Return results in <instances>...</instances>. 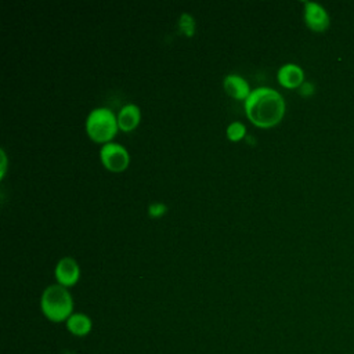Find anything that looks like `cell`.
<instances>
[{"mask_svg":"<svg viewBox=\"0 0 354 354\" xmlns=\"http://www.w3.org/2000/svg\"><path fill=\"white\" fill-rule=\"evenodd\" d=\"M249 120L259 127H271L281 122L285 113V100L271 87H257L243 101Z\"/></svg>","mask_w":354,"mask_h":354,"instance_id":"cell-1","label":"cell"},{"mask_svg":"<svg viewBox=\"0 0 354 354\" xmlns=\"http://www.w3.org/2000/svg\"><path fill=\"white\" fill-rule=\"evenodd\" d=\"M40 308L46 318L53 322H66L73 314V299L68 288L53 283L48 285L40 297Z\"/></svg>","mask_w":354,"mask_h":354,"instance_id":"cell-2","label":"cell"},{"mask_svg":"<svg viewBox=\"0 0 354 354\" xmlns=\"http://www.w3.org/2000/svg\"><path fill=\"white\" fill-rule=\"evenodd\" d=\"M118 116L105 106L94 108L86 118V131L97 142H109L118 131Z\"/></svg>","mask_w":354,"mask_h":354,"instance_id":"cell-3","label":"cell"},{"mask_svg":"<svg viewBox=\"0 0 354 354\" xmlns=\"http://www.w3.org/2000/svg\"><path fill=\"white\" fill-rule=\"evenodd\" d=\"M100 159L102 165L111 171L124 170L129 165L130 156L127 149L119 142H105L100 148Z\"/></svg>","mask_w":354,"mask_h":354,"instance_id":"cell-4","label":"cell"},{"mask_svg":"<svg viewBox=\"0 0 354 354\" xmlns=\"http://www.w3.org/2000/svg\"><path fill=\"white\" fill-rule=\"evenodd\" d=\"M55 279L59 285L68 288L75 285L79 281L80 277V267L77 264V261L71 257V256H64L58 260L55 270Z\"/></svg>","mask_w":354,"mask_h":354,"instance_id":"cell-5","label":"cell"},{"mask_svg":"<svg viewBox=\"0 0 354 354\" xmlns=\"http://www.w3.org/2000/svg\"><path fill=\"white\" fill-rule=\"evenodd\" d=\"M304 21L314 32H324L329 26V15L326 10L314 1L304 3Z\"/></svg>","mask_w":354,"mask_h":354,"instance_id":"cell-6","label":"cell"},{"mask_svg":"<svg viewBox=\"0 0 354 354\" xmlns=\"http://www.w3.org/2000/svg\"><path fill=\"white\" fill-rule=\"evenodd\" d=\"M277 77L279 84L286 88H297L304 83L303 69L293 62H288L279 66L277 72Z\"/></svg>","mask_w":354,"mask_h":354,"instance_id":"cell-7","label":"cell"},{"mask_svg":"<svg viewBox=\"0 0 354 354\" xmlns=\"http://www.w3.org/2000/svg\"><path fill=\"white\" fill-rule=\"evenodd\" d=\"M223 87L224 90L235 100H246L248 95L250 94V87L249 83L238 73H228L223 79Z\"/></svg>","mask_w":354,"mask_h":354,"instance_id":"cell-8","label":"cell"},{"mask_svg":"<svg viewBox=\"0 0 354 354\" xmlns=\"http://www.w3.org/2000/svg\"><path fill=\"white\" fill-rule=\"evenodd\" d=\"M141 119V111L138 105L129 102L123 105L118 113V126L123 131H130L133 130Z\"/></svg>","mask_w":354,"mask_h":354,"instance_id":"cell-9","label":"cell"},{"mask_svg":"<svg viewBox=\"0 0 354 354\" xmlns=\"http://www.w3.org/2000/svg\"><path fill=\"white\" fill-rule=\"evenodd\" d=\"M93 328V321L91 318L84 314V313H73L68 319H66V329L77 337L86 336L90 333Z\"/></svg>","mask_w":354,"mask_h":354,"instance_id":"cell-10","label":"cell"},{"mask_svg":"<svg viewBox=\"0 0 354 354\" xmlns=\"http://www.w3.org/2000/svg\"><path fill=\"white\" fill-rule=\"evenodd\" d=\"M227 137L231 140V141H238L241 138H243L246 136V127L242 122H231L228 126H227Z\"/></svg>","mask_w":354,"mask_h":354,"instance_id":"cell-11","label":"cell"},{"mask_svg":"<svg viewBox=\"0 0 354 354\" xmlns=\"http://www.w3.org/2000/svg\"><path fill=\"white\" fill-rule=\"evenodd\" d=\"M178 28L185 36H192L195 30V19L191 14L183 12L178 19Z\"/></svg>","mask_w":354,"mask_h":354,"instance_id":"cell-12","label":"cell"},{"mask_svg":"<svg viewBox=\"0 0 354 354\" xmlns=\"http://www.w3.org/2000/svg\"><path fill=\"white\" fill-rule=\"evenodd\" d=\"M148 214L153 218H158L160 216H163L167 212V206L163 202H151L148 205Z\"/></svg>","mask_w":354,"mask_h":354,"instance_id":"cell-13","label":"cell"},{"mask_svg":"<svg viewBox=\"0 0 354 354\" xmlns=\"http://www.w3.org/2000/svg\"><path fill=\"white\" fill-rule=\"evenodd\" d=\"M313 91H314V86H313L311 83H308V82H304V83L299 87V93H300L301 95H304V97L313 94Z\"/></svg>","mask_w":354,"mask_h":354,"instance_id":"cell-14","label":"cell"},{"mask_svg":"<svg viewBox=\"0 0 354 354\" xmlns=\"http://www.w3.org/2000/svg\"><path fill=\"white\" fill-rule=\"evenodd\" d=\"M0 158H1V167H0V176L3 177L7 169V155L4 152V149H0Z\"/></svg>","mask_w":354,"mask_h":354,"instance_id":"cell-15","label":"cell"}]
</instances>
